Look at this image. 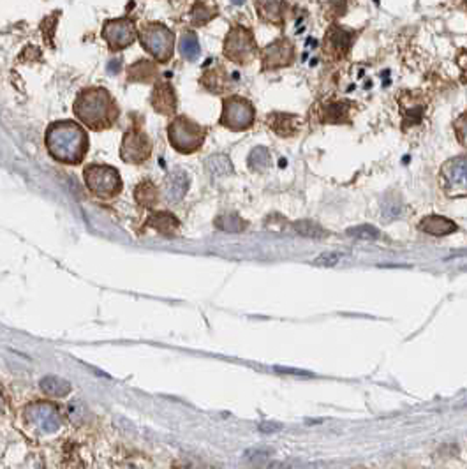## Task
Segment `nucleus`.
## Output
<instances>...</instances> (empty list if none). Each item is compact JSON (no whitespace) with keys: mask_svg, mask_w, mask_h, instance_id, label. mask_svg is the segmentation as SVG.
<instances>
[{"mask_svg":"<svg viewBox=\"0 0 467 469\" xmlns=\"http://www.w3.org/2000/svg\"><path fill=\"white\" fill-rule=\"evenodd\" d=\"M46 149L59 163L80 164L87 156L88 136L76 122H55L46 131Z\"/></svg>","mask_w":467,"mask_h":469,"instance_id":"f257e3e1","label":"nucleus"},{"mask_svg":"<svg viewBox=\"0 0 467 469\" xmlns=\"http://www.w3.org/2000/svg\"><path fill=\"white\" fill-rule=\"evenodd\" d=\"M74 113L87 128L94 131H102L115 124L118 116V108L115 99L106 88L92 87L80 92L74 101Z\"/></svg>","mask_w":467,"mask_h":469,"instance_id":"f03ea898","label":"nucleus"},{"mask_svg":"<svg viewBox=\"0 0 467 469\" xmlns=\"http://www.w3.org/2000/svg\"><path fill=\"white\" fill-rule=\"evenodd\" d=\"M85 186L88 187L94 196L102 198V200H110L115 198L122 191V179L120 173L113 166L106 164H90L83 171Z\"/></svg>","mask_w":467,"mask_h":469,"instance_id":"7ed1b4c3","label":"nucleus"},{"mask_svg":"<svg viewBox=\"0 0 467 469\" xmlns=\"http://www.w3.org/2000/svg\"><path fill=\"white\" fill-rule=\"evenodd\" d=\"M207 131L187 116H176L168 125V138L173 149L182 154H193L201 149Z\"/></svg>","mask_w":467,"mask_h":469,"instance_id":"20e7f679","label":"nucleus"},{"mask_svg":"<svg viewBox=\"0 0 467 469\" xmlns=\"http://www.w3.org/2000/svg\"><path fill=\"white\" fill-rule=\"evenodd\" d=\"M224 55L231 62L240 64V66L252 62L258 55L254 34L245 27H233L224 39Z\"/></svg>","mask_w":467,"mask_h":469,"instance_id":"39448f33","label":"nucleus"},{"mask_svg":"<svg viewBox=\"0 0 467 469\" xmlns=\"http://www.w3.org/2000/svg\"><path fill=\"white\" fill-rule=\"evenodd\" d=\"M256 109L249 99L240 95H231L224 99L223 115H221V125L230 131H247L254 125Z\"/></svg>","mask_w":467,"mask_h":469,"instance_id":"423d86ee","label":"nucleus"},{"mask_svg":"<svg viewBox=\"0 0 467 469\" xmlns=\"http://www.w3.org/2000/svg\"><path fill=\"white\" fill-rule=\"evenodd\" d=\"M139 41L143 48L159 62H168L173 55L175 37L161 23H148L139 30Z\"/></svg>","mask_w":467,"mask_h":469,"instance_id":"0eeeda50","label":"nucleus"},{"mask_svg":"<svg viewBox=\"0 0 467 469\" xmlns=\"http://www.w3.org/2000/svg\"><path fill=\"white\" fill-rule=\"evenodd\" d=\"M439 182L449 198L467 196V156L453 157L446 161L439 171Z\"/></svg>","mask_w":467,"mask_h":469,"instance_id":"6e6552de","label":"nucleus"},{"mask_svg":"<svg viewBox=\"0 0 467 469\" xmlns=\"http://www.w3.org/2000/svg\"><path fill=\"white\" fill-rule=\"evenodd\" d=\"M27 426L41 434H53L62 427L60 413L53 404L50 402H34L25 407L23 412Z\"/></svg>","mask_w":467,"mask_h":469,"instance_id":"1a4fd4ad","label":"nucleus"},{"mask_svg":"<svg viewBox=\"0 0 467 469\" xmlns=\"http://www.w3.org/2000/svg\"><path fill=\"white\" fill-rule=\"evenodd\" d=\"M354 39H356L354 30L339 25V23H333L328 27L325 37H323V53L330 60H342L349 55Z\"/></svg>","mask_w":467,"mask_h":469,"instance_id":"9d476101","label":"nucleus"},{"mask_svg":"<svg viewBox=\"0 0 467 469\" xmlns=\"http://www.w3.org/2000/svg\"><path fill=\"white\" fill-rule=\"evenodd\" d=\"M354 104L346 99H323L312 108V116L319 124H349Z\"/></svg>","mask_w":467,"mask_h":469,"instance_id":"9b49d317","label":"nucleus"},{"mask_svg":"<svg viewBox=\"0 0 467 469\" xmlns=\"http://www.w3.org/2000/svg\"><path fill=\"white\" fill-rule=\"evenodd\" d=\"M296 51L295 44L288 37H279L274 43L268 44L261 51V62H263V71H275L281 67H288L295 62Z\"/></svg>","mask_w":467,"mask_h":469,"instance_id":"f8f14e48","label":"nucleus"},{"mask_svg":"<svg viewBox=\"0 0 467 469\" xmlns=\"http://www.w3.org/2000/svg\"><path fill=\"white\" fill-rule=\"evenodd\" d=\"M427 99L420 92H404L398 97V111L402 115V128H414L427 116Z\"/></svg>","mask_w":467,"mask_h":469,"instance_id":"ddd939ff","label":"nucleus"},{"mask_svg":"<svg viewBox=\"0 0 467 469\" xmlns=\"http://www.w3.org/2000/svg\"><path fill=\"white\" fill-rule=\"evenodd\" d=\"M150 154H152V142H150V138L145 132L136 128L125 132L120 150L122 159L132 164H139L145 163L150 157Z\"/></svg>","mask_w":467,"mask_h":469,"instance_id":"4468645a","label":"nucleus"},{"mask_svg":"<svg viewBox=\"0 0 467 469\" xmlns=\"http://www.w3.org/2000/svg\"><path fill=\"white\" fill-rule=\"evenodd\" d=\"M102 36L113 51H120L131 46L136 39V27L129 18L111 20L104 25Z\"/></svg>","mask_w":467,"mask_h":469,"instance_id":"2eb2a0df","label":"nucleus"},{"mask_svg":"<svg viewBox=\"0 0 467 469\" xmlns=\"http://www.w3.org/2000/svg\"><path fill=\"white\" fill-rule=\"evenodd\" d=\"M267 122L272 131L282 136V138L296 136L302 129V118L298 115H293V113H270Z\"/></svg>","mask_w":467,"mask_h":469,"instance_id":"dca6fc26","label":"nucleus"},{"mask_svg":"<svg viewBox=\"0 0 467 469\" xmlns=\"http://www.w3.org/2000/svg\"><path fill=\"white\" fill-rule=\"evenodd\" d=\"M152 106L162 115H173L176 109V95L169 83L155 85L152 92Z\"/></svg>","mask_w":467,"mask_h":469,"instance_id":"f3484780","label":"nucleus"},{"mask_svg":"<svg viewBox=\"0 0 467 469\" xmlns=\"http://www.w3.org/2000/svg\"><path fill=\"white\" fill-rule=\"evenodd\" d=\"M146 224L155 229L162 237H175L180 229V221L169 212H153Z\"/></svg>","mask_w":467,"mask_h":469,"instance_id":"a211bd4d","label":"nucleus"},{"mask_svg":"<svg viewBox=\"0 0 467 469\" xmlns=\"http://www.w3.org/2000/svg\"><path fill=\"white\" fill-rule=\"evenodd\" d=\"M418 228L424 233L432 235V237H445V235L456 231L455 222L446 217H441V215H428V217L421 219Z\"/></svg>","mask_w":467,"mask_h":469,"instance_id":"6ab92c4d","label":"nucleus"},{"mask_svg":"<svg viewBox=\"0 0 467 469\" xmlns=\"http://www.w3.org/2000/svg\"><path fill=\"white\" fill-rule=\"evenodd\" d=\"M258 15L261 20L272 25H282L284 23V2L282 0H259L256 4Z\"/></svg>","mask_w":467,"mask_h":469,"instance_id":"aec40b11","label":"nucleus"},{"mask_svg":"<svg viewBox=\"0 0 467 469\" xmlns=\"http://www.w3.org/2000/svg\"><path fill=\"white\" fill-rule=\"evenodd\" d=\"M201 81H203L204 87L209 88V90H212L214 94H223L224 90L231 88L230 76H228L224 67H217V69L214 71H207Z\"/></svg>","mask_w":467,"mask_h":469,"instance_id":"412c9836","label":"nucleus"},{"mask_svg":"<svg viewBox=\"0 0 467 469\" xmlns=\"http://www.w3.org/2000/svg\"><path fill=\"white\" fill-rule=\"evenodd\" d=\"M189 189V177L183 170H175L169 175L168 180V198L169 201H180Z\"/></svg>","mask_w":467,"mask_h":469,"instance_id":"4be33fe9","label":"nucleus"},{"mask_svg":"<svg viewBox=\"0 0 467 469\" xmlns=\"http://www.w3.org/2000/svg\"><path fill=\"white\" fill-rule=\"evenodd\" d=\"M134 198L141 207L153 208L159 203V191L158 187L150 182V180H143V182L138 184V187H136Z\"/></svg>","mask_w":467,"mask_h":469,"instance_id":"5701e85b","label":"nucleus"},{"mask_svg":"<svg viewBox=\"0 0 467 469\" xmlns=\"http://www.w3.org/2000/svg\"><path fill=\"white\" fill-rule=\"evenodd\" d=\"M41 388L51 397H64L71 392V385L59 376H46L41 381Z\"/></svg>","mask_w":467,"mask_h":469,"instance_id":"b1692460","label":"nucleus"},{"mask_svg":"<svg viewBox=\"0 0 467 469\" xmlns=\"http://www.w3.org/2000/svg\"><path fill=\"white\" fill-rule=\"evenodd\" d=\"M247 163H249V168H251L252 171H258V173H261V171L270 168L272 156H270V152H268V149H265V147H256V149L249 154Z\"/></svg>","mask_w":467,"mask_h":469,"instance_id":"393cba45","label":"nucleus"},{"mask_svg":"<svg viewBox=\"0 0 467 469\" xmlns=\"http://www.w3.org/2000/svg\"><path fill=\"white\" fill-rule=\"evenodd\" d=\"M293 229L295 233H298L300 237H307V238H325L328 233L326 229H323L318 222L309 221V219H303V221H296L293 224Z\"/></svg>","mask_w":467,"mask_h":469,"instance_id":"a878e982","label":"nucleus"},{"mask_svg":"<svg viewBox=\"0 0 467 469\" xmlns=\"http://www.w3.org/2000/svg\"><path fill=\"white\" fill-rule=\"evenodd\" d=\"M180 55L187 60H196L201 53L200 43H197V37L194 32H186L182 37H180V44H179Z\"/></svg>","mask_w":467,"mask_h":469,"instance_id":"bb28decb","label":"nucleus"},{"mask_svg":"<svg viewBox=\"0 0 467 469\" xmlns=\"http://www.w3.org/2000/svg\"><path fill=\"white\" fill-rule=\"evenodd\" d=\"M216 228L226 233H242L247 228V222L237 214H224L216 219Z\"/></svg>","mask_w":467,"mask_h":469,"instance_id":"cd10ccee","label":"nucleus"},{"mask_svg":"<svg viewBox=\"0 0 467 469\" xmlns=\"http://www.w3.org/2000/svg\"><path fill=\"white\" fill-rule=\"evenodd\" d=\"M207 170H209L214 177H226V175L233 173V166H231L230 159H228L226 156L209 157V161H207Z\"/></svg>","mask_w":467,"mask_h":469,"instance_id":"c85d7f7f","label":"nucleus"},{"mask_svg":"<svg viewBox=\"0 0 467 469\" xmlns=\"http://www.w3.org/2000/svg\"><path fill=\"white\" fill-rule=\"evenodd\" d=\"M216 8H210V6L203 4V2H197L193 9V23L194 25H204V23H209L216 16Z\"/></svg>","mask_w":467,"mask_h":469,"instance_id":"c756f323","label":"nucleus"},{"mask_svg":"<svg viewBox=\"0 0 467 469\" xmlns=\"http://www.w3.org/2000/svg\"><path fill=\"white\" fill-rule=\"evenodd\" d=\"M129 74H131L132 81H150L155 76V69L150 62H138L131 67Z\"/></svg>","mask_w":467,"mask_h":469,"instance_id":"7c9ffc66","label":"nucleus"},{"mask_svg":"<svg viewBox=\"0 0 467 469\" xmlns=\"http://www.w3.org/2000/svg\"><path fill=\"white\" fill-rule=\"evenodd\" d=\"M347 235L354 238H360V240H376V238H379L377 228H374L370 224H361L356 226V228H349L347 229Z\"/></svg>","mask_w":467,"mask_h":469,"instance_id":"2f4dec72","label":"nucleus"},{"mask_svg":"<svg viewBox=\"0 0 467 469\" xmlns=\"http://www.w3.org/2000/svg\"><path fill=\"white\" fill-rule=\"evenodd\" d=\"M453 128H455V135L456 138H459V142L467 149V111H463L462 115L456 118Z\"/></svg>","mask_w":467,"mask_h":469,"instance_id":"473e14b6","label":"nucleus"},{"mask_svg":"<svg viewBox=\"0 0 467 469\" xmlns=\"http://www.w3.org/2000/svg\"><path fill=\"white\" fill-rule=\"evenodd\" d=\"M342 258H344L342 252H323L321 256H318V258L314 259V265L333 266V265H337V263H339Z\"/></svg>","mask_w":467,"mask_h":469,"instance_id":"72a5a7b5","label":"nucleus"},{"mask_svg":"<svg viewBox=\"0 0 467 469\" xmlns=\"http://www.w3.org/2000/svg\"><path fill=\"white\" fill-rule=\"evenodd\" d=\"M259 429L263 430V433H275V430L281 429V426H279V423H261Z\"/></svg>","mask_w":467,"mask_h":469,"instance_id":"f704fd0d","label":"nucleus"},{"mask_svg":"<svg viewBox=\"0 0 467 469\" xmlns=\"http://www.w3.org/2000/svg\"><path fill=\"white\" fill-rule=\"evenodd\" d=\"M275 371H279V372H289V374H293V376H310L309 372H303V371H293V369H275Z\"/></svg>","mask_w":467,"mask_h":469,"instance_id":"c9c22d12","label":"nucleus"},{"mask_svg":"<svg viewBox=\"0 0 467 469\" xmlns=\"http://www.w3.org/2000/svg\"><path fill=\"white\" fill-rule=\"evenodd\" d=\"M4 409H6V400L4 397H2V393H0V415L4 413Z\"/></svg>","mask_w":467,"mask_h":469,"instance_id":"e433bc0d","label":"nucleus"},{"mask_svg":"<svg viewBox=\"0 0 467 469\" xmlns=\"http://www.w3.org/2000/svg\"><path fill=\"white\" fill-rule=\"evenodd\" d=\"M231 2H233V4H244L245 0H231Z\"/></svg>","mask_w":467,"mask_h":469,"instance_id":"4c0bfd02","label":"nucleus"}]
</instances>
